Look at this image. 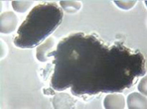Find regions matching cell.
I'll list each match as a JSON object with an SVG mask.
<instances>
[{
  "instance_id": "cell-4",
  "label": "cell",
  "mask_w": 147,
  "mask_h": 109,
  "mask_svg": "<svg viewBox=\"0 0 147 109\" xmlns=\"http://www.w3.org/2000/svg\"><path fill=\"white\" fill-rule=\"evenodd\" d=\"M32 1H14L13 2V7L14 8V9L18 12H25L31 5H32Z\"/></svg>"
},
{
  "instance_id": "cell-3",
  "label": "cell",
  "mask_w": 147,
  "mask_h": 109,
  "mask_svg": "<svg viewBox=\"0 0 147 109\" xmlns=\"http://www.w3.org/2000/svg\"><path fill=\"white\" fill-rule=\"evenodd\" d=\"M61 6L64 9L65 11L69 13H74L79 10L81 7V4L78 2H72V1H61L60 2Z\"/></svg>"
},
{
  "instance_id": "cell-1",
  "label": "cell",
  "mask_w": 147,
  "mask_h": 109,
  "mask_svg": "<svg viewBox=\"0 0 147 109\" xmlns=\"http://www.w3.org/2000/svg\"><path fill=\"white\" fill-rule=\"evenodd\" d=\"M128 100L130 101H136L135 102H131L128 104L129 108H146V97L140 96L137 92H133L131 93L128 98Z\"/></svg>"
},
{
  "instance_id": "cell-5",
  "label": "cell",
  "mask_w": 147,
  "mask_h": 109,
  "mask_svg": "<svg viewBox=\"0 0 147 109\" xmlns=\"http://www.w3.org/2000/svg\"><path fill=\"white\" fill-rule=\"evenodd\" d=\"M146 78L145 77L142 80H141V82H140V84H139V86H138V89L140 90V91L142 93H144L145 95L146 94Z\"/></svg>"
},
{
  "instance_id": "cell-2",
  "label": "cell",
  "mask_w": 147,
  "mask_h": 109,
  "mask_svg": "<svg viewBox=\"0 0 147 109\" xmlns=\"http://www.w3.org/2000/svg\"><path fill=\"white\" fill-rule=\"evenodd\" d=\"M124 98L123 96H120L119 94H110L109 96L105 97V100H104V106L105 108H124L125 105L119 103V102H116V101L119 100Z\"/></svg>"
}]
</instances>
